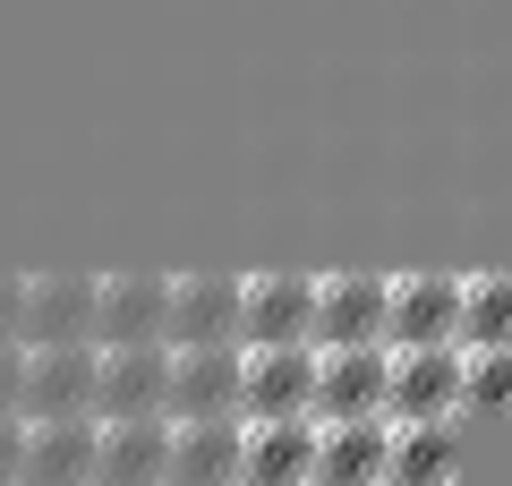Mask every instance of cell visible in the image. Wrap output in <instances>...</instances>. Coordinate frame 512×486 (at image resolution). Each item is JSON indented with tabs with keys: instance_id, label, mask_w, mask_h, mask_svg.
Instances as JSON below:
<instances>
[{
	"instance_id": "obj_1",
	"label": "cell",
	"mask_w": 512,
	"mask_h": 486,
	"mask_svg": "<svg viewBox=\"0 0 512 486\" xmlns=\"http://www.w3.org/2000/svg\"><path fill=\"white\" fill-rule=\"evenodd\" d=\"M453 410H461V350L444 342V350H393L384 359V418L393 427H453Z\"/></svg>"
},
{
	"instance_id": "obj_2",
	"label": "cell",
	"mask_w": 512,
	"mask_h": 486,
	"mask_svg": "<svg viewBox=\"0 0 512 486\" xmlns=\"http://www.w3.org/2000/svg\"><path fill=\"white\" fill-rule=\"evenodd\" d=\"M316 401V350H239V427H265V418H308Z\"/></svg>"
},
{
	"instance_id": "obj_3",
	"label": "cell",
	"mask_w": 512,
	"mask_h": 486,
	"mask_svg": "<svg viewBox=\"0 0 512 486\" xmlns=\"http://www.w3.org/2000/svg\"><path fill=\"white\" fill-rule=\"evenodd\" d=\"M308 316H316V273H256V282H239V350L308 342Z\"/></svg>"
},
{
	"instance_id": "obj_4",
	"label": "cell",
	"mask_w": 512,
	"mask_h": 486,
	"mask_svg": "<svg viewBox=\"0 0 512 486\" xmlns=\"http://www.w3.org/2000/svg\"><path fill=\"white\" fill-rule=\"evenodd\" d=\"M308 350H384V273H333V282H316Z\"/></svg>"
},
{
	"instance_id": "obj_5",
	"label": "cell",
	"mask_w": 512,
	"mask_h": 486,
	"mask_svg": "<svg viewBox=\"0 0 512 486\" xmlns=\"http://www.w3.org/2000/svg\"><path fill=\"white\" fill-rule=\"evenodd\" d=\"M94 367L103 350L94 342H60V350H26V393H18V418H94Z\"/></svg>"
},
{
	"instance_id": "obj_6",
	"label": "cell",
	"mask_w": 512,
	"mask_h": 486,
	"mask_svg": "<svg viewBox=\"0 0 512 486\" xmlns=\"http://www.w3.org/2000/svg\"><path fill=\"white\" fill-rule=\"evenodd\" d=\"M461 316V282L453 273H410L384 282V350H444Z\"/></svg>"
},
{
	"instance_id": "obj_7",
	"label": "cell",
	"mask_w": 512,
	"mask_h": 486,
	"mask_svg": "<svg viewBox=\"0 0 512 486\" xmlns=\"http://www.w3.org/2000/svg\"><path fill=\"white\" fill-rule=\"evenodd\" d=\"M163 342L171 350H239V282L231 273H188L171 282V307H163Z\"/></svg>"
},
{
	"instance_id": "obj_8",
	"label": "cell",
	"mask_w": 512,
	"mask_h": 486,
	"mask_svg": "<svg viewBox=\"0 0 512 486\" xmlns=\"http://www.w3.org/2000/svg\"><path fill=\"white\" fill-rule=\"evenodd\" d=\"M26 350H60V342H94V273H26V316H18Z\"/></svg>"
},
{
	"instance_id": "obj_9",
	"label": "cell",
	"mask_w": 512,
	"mask_h": 486,
	"mask_svg": "<svg viewBox=\"0 0 512 486\" xmlns=\"http://www.w3.org/2000/svg\"><path fill=\"white\" fill-rule=\"evenodd\" d=\"M163 393H171V342L103 350V367H94V418H163Z\"/></svg>"
},
{
	"instance_id": "obj_10",
	"label": "cell",
	"mask_w": 512,
	"mask_h": 486,
	"mask_svg": "<svg viewBox=\"0 0 512 486\" xmlns=\"http://www.w3.org/2000/svg\"><path fill=\"white\" fill-rule=\"evenodd\" d=\"M163 307H171L163 273H111V282H94V350L163 342Z\"/></svg>"
},
{
	"instance_id": "obj_11",
	"label": "cell",
	"mask_w": 512,
	"mask_h": 486,
	"mask_svg": "<svg viewBox=\"0 0 512 486\" xmlns=\"http://www.w3.org/2000/svg\"><path fill=\"white\" fill-rule=\"evenodd\" d=\"M384 359L393 350H316V427H350V418H384Z\"/></svg>"
},
{
	"instance_id": "obj_12",
	"label": "cell",
	"mask_w": 512,
	"mask_h": 486,
	"mask_svg": "<svg viewBox=\"0 0 512 486\" xmlns=\"http://www.w3.org/2000/svg\"><path fill=\"white\" fill-rule=\"evenodd\" d=\"M171 427H197V418H239V350H171V393H163Z\"/></svg>"
},
{
	"instance_id": "obj_13",
	"label": "cell",
	"mask_w": 512,
	"mask_h": 486,
	"mask_svg": "<svg viewBox=\"0 0 512 486\" xmlns=\"http://www.w3.org/2000/svg\"><path fill=\"white\" fill-rule=\"evenodd\" d=\"M239 486H316V418L239 427Z\"/></svg>"
},
{
	"instance_id": "obj_14",
	"label": "cell",
	"mask_w": 512,
	"mask_h": 486,
	"mask_svg": "<svg viewBox=\"0 0 512 486\" xmlns=\"http://www.w3.org/2000/svg\"><path fill=\"white\" fill-rule=\"evenodd\" d=\"M94 444H103V418H35L18 486H94Z\"/></svg>"
},
{
	"instance_id": "obj_15",
	"label": "cell",
	"mask_w": 512,
	"mask_h": 486,
	"mask_svg": "<svg viewBox=\"0 0 512 486\" xmlns=\"http://www.w3.org/2000/svg\"><path fill=\"white\" fill-rule=\"evenodd\" d=\"M171 469V418H103L94 486H163Z\"/></svg>"
},
{
	"instance_id": "obj_16",
	"label": "cell",
	"mask_w": 512,
	"mask_h": 486,
	"mask_svg": "<svg viewBox=\"0 0 512 486\" xmlns=\"http://www.w3.org/2000/svg\"><path fill=\"white\" fill-rule=\"evenodd\" d=\"M384 452H393V418L316 427V486H384Z\"/></svg>"
},
{
	"instance_id": "obj_17",
	"label": "cell",
	"mask_w": 512,
	"mask_h": 486,
	"mask_svg": "<svg viewBox=\"0 0 512 486\" xmlns=\"http://www.w3.org/2000/svg\"><path fill=\"white\" fill-rule=\"evenodd\" d=\"M163 486H239V418L171 427V469H163Z\"/></svg>"
},
{
	"instance_id": "obj_18",
	"label": "cell",
	"mask_w": 512,
	"mask_h": 486,
	"mask_svg": "<svg viewBox=\"0 0 512 486\" xmlns=\"http://www.w3.org/2000/svg\"><path fill=\"white\" fill-rule=\"evenodd\" d=\"M453 350H512V273H478V282H461Z\"/></svg>"
},
{
	"instance_id": "obj_19",
	"label": "cell",
	"mask_w": 512,
	"mask_h": 486,
	"mask_svg": "<svg viewBox=\"0 0 512 486\" xmlns=\"http://www.w3.org/2000/svg\"><path fill=\"white\" fill-rule=\"evenodd\" d=\"M453 478V427H393V452H384V486H444Z\"/></svg>"
},
{
	"instance_id": "obj_20",
	"label": "cell",
	"mask_w": 512,
	"mask_h": 486,
	"mask_svg": "<svg viewBox=\"0 0 512 486\" xmlns=\"http://www.w3.org/2000/svg\"><path fill=\"white\" fill-rule=\"evenodd\" d=\"M461 401L512 410V350H461Z\"/></svg>"
},
{
	"instance_id": "obj_21",
	"label": "cell",
	"mask_w": 512,
	"mask_h": 486,
	"mask_svg": "<svg viewBox=\"0 0 512 486\" xmlns=\"http://www.w3.org/2000/svg\"><path fill=\"white\" fill-rule=\"evenodd\" d=\"M18 393H26V342H0V418H18Z\"/></svg>"
},
{
	"instance_id": "obj_22",
	"label": "cell",
	"mask_w": 512,
	"mask_h": 486,
	"mask_svg": "<svg viewBox=\"0 0 512 486\" xmlns=\"http://www.w3.org/2000/svg\"><path fill=\"white\" fill-rule=\"evenodd\" d=\"M18 316H26V273H0V342H18Z\"/></svg>"
},
{
	"instance_id": "obj_23",
	"label": "cell",
	"mask_w": 512,
	"mask_h": 486,
	"mask_svg": "<svg viewBox=\"0 0 512 486\" xmlns=\"http://www.w3.org/2000/svg\"><path fill=\"white\" fill-rule=\"evenodd\" d=\"M18 461H26V418H0V486H18Z\"/></svg>"
}]
</instances>
